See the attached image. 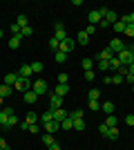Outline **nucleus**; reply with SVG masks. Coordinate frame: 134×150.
Listing matches in <instances>:
<instances>
[{"mask_svg": "<svg viewBox=\"0 0 134 150\" xmlns=\"http://www.w3.org/2000/svg\"><path fill=\"white\" fill-rule=\"evenodd\" d=\"M128 72H130V74H134V61L130 63V67H128Z\"/></svg>", "mask_w": 134, "mask_h": 150, "instance_id": "nucleus-55", "label": "nucleus"}, {"mask_svg": "<svg viewBox=\"0 0 134 150\" xmlns=\"http://www.w3.org/2000/svg\"><path fill=\"white\" fill-rule=\"evenodd\" d=\"M125 50L130 52V56H132V61H134V43H128V45H125Z\"/></svg>", "mask_w": 134, "mask_h": 150, "instance_id": "nucleus-48", "label": "nucleus"}, {"mask_svg": "<svg viewBox=\"0 0 134 150\" xmlns=\"http://www.w3.org/2000/svg\"><path fill=\"white\" fill-rule=\"evenodd\" d=\"M11 92H13V88H9V85H5V83L0 85V96H2V99H5V96H9Z\"/></svg>", "mask_w": 134, "mask_h": 150, "instance_id": "nucleus-27", "label": "nucleus"}, {"mask_svg": "<svg viewBox=\"0 0 134 150\" xmlns=\"http://www.w3.org/2000/svg\"><path fill=\"white\" fill-rule=\"evenodd\" d=\"M116 123H119V119H116L114 114H107V119H105V125H107V128H116Z\"/></svg>", "mask_w": 134, "mask_h": 150, "instance_id": "nucleus-25", "label": "nucleus"}, {"mask_svg": "<svg viewBox=\"0 0 134 150\" xmlns=\"http://www.w3.org/2000/svg\"><path fill=\"white\" fill-rule=\"evenodd\" d=\"M96 29H98L96 25H87V27H85V34H87V36H94V34H96Z\"/></svg>", "mask_w": 134, "mask_h": 150, "instance_id": "nucleus-42", "label": "nucleus"}, {"mask_svg": "<svg viewBox=\"0 0 134 150\" xmlns=\"http://www.w3.org/2000/svg\"><path fill=\"white\" fill-rule=\"evenodd\" d=\"M11 114H13V108H0V125H5Z\"/></svg>", "mask_w": 134, "mask_h": 150, "instance_id": "nucleus-9", "label": "nucleus"}, {"mask_svg": "<svg viewBox=\"0 0 134 150\" xmlns=\"http://www.w3.org/2000/svg\"><path fill=\"white\" fill-rule=\"evenodd\" d=\"M105 139H112V141L119 139V128H109V132H107V137H105Z\"/></svg>", "mask_w": 134, "mask_h": 150, "instance_id": "nucleus-37", "label": "nucleus"}, {"mask_svg": "<svg viewBox=\"0 0 134 150\" xmlns=\"http://www.w3.org/2000/svg\"><path fill=\"white\" fill-rule=\"evenodd\" d=\"M49 47H51V50H54V52H58V47H60V43H58L56 38L51 36V38H49Z\"/></svg>", "mask_w": 134, "mask_h": 150, "instance_id": "nucleus-40", "label": "nucleus"}, {"mask_svg": "<svg viewBox=\"0 0 134 150\" xmlns=\"http://www.w3.org/2000/svg\"><path fill=\"white\" fill-rule=\"evenodd\" d=\"M98 96H101V90H89V94H87V99L89 101H98Z\"/></svg>", "mask_w": 134, "mask_h": 150, "instance_id": "nucleus-30", "label": "nucleus"}, {"mask_svg": "<svg viewBox=\"0 0 134 150\" xmlns=\"http://www.w3.org/2000/svg\"><path fill=\"white\" fill-rule=\"evenodd\" d=\"M43 144L47 146V148H49V146H54V144H56V141H54V137H51L49 132H45V134H43Z\"/></svg>", "mask_w": 134, "mask_h": 150, "instance_id": "nucleus-26", "label": "nucleus"}, {"mask_svg": "<svg viewBox=\"0 0 134 150\" xmlns=\"http://www.w3.org/2000/svg\"><path fill=\"white\" fill-rule=\"evenodd\" d=\"M114 56H116L114 52L109 50V47H105V50H101V54H98V61H107V63H109Z\"/></svg>", "mask_w": 134, "mask_h": 150, "instance_id": "nucleus-12", "label": "nucleus"}, {"mask_svg": "<svg viewBox=\"0 0 134 150\" xmlns=\"http://www.w3.org/2000/svg\"><path fill=\"white\" fill-rule=\"evenodd\" d=\"M13 90H18V92H29L32 90V79H18L16 81V85H13Z\"/></svg>", "mask_w": 134, "mask_h": 150, "instance_id": "nucleus-2", "label": "nucleus"}, {"mask_svg": "<svg viewBox=\"0 0 134 150\" xmlns=\"http://www.w3.org/2000/svg\"><path fill=\"white\" fill-rule=\"evenodd\" d=\"M103 20H107L109 25H114L116 20H119V16H116V11H112V9H107V11H105V16H103Z\"/></svg>", "mask_w": 134, "mask_h": 150, "instance_id": "nucleus-16", "label": "nucleus"}, {"mask_svg": "<svg viewBox=\"0 0 134 150\" xmlns=\"http://www.w3.org/2000/svg\"><path fill=\"white\" fill-rule=\"evenodd\" d=\"M51 114H54V121H58V123H63V121L67 119V117H69V114L65 112V110H60V108H58V110H54Z\"/></svg>", "mask_w": 134, "mask_h": 150, "instance_id": "nucleus-14", "label": "nucleus"}, {"mask_svg": "<svg viewBox=\"0 0 134 150\" xmlns=\"http://www.w3.org/2000/svg\"><path fill=\"white\" fill-rule=\"evenodd\" d=\"M81 65H83V69H85V72H87V69H92V65H94V61H92V58H83V61H81Z\"/></svg>", "mask_w": 134, "mask_h": 150, "instance_id": "nucleus-39", "label": "nucleus"}, {"mask_svg": "<svg viewBox=\"0 0 134 150\" xmlns=\"http://www.w3.org/2000/svg\"><path fill=\"white\" fill-rule=\"evenodd\" d=\"M125 27H128V25H125V23H123V20L119 18V20L114 23V25H112V29H114L116 34H125Z\"/></svg>", "mask_w": 134, "mask_h": 150, "instance_id": "nucleus-18", "label": "nucleus"}, {"mask_svg": "<svg viewBox=\"0 0 134 150\" xmlns=\"http://www.w3.org/2000/svg\"><path fill=\"white\" fill-rule=\"evenodd\" d=\"M94 76H96L94 69H87V72H85V81H94Z\"/></svg>", "mask_w": 134, "mask_h": 150, "instance_id": "nucleus-45", "label": "nucleus"}, {"mask_svg": "<svg viewBox=\"0 0 134 150\" xmlns=\"http://www.w3.org/2000/svg\"><path fill=\"white\" fill-rule=\"evenodd\" d=\"M67 92H69V85H67V83H58L56 90H54V94H56V96H60V99H63V96H67Z\"/></svg>", "mask_w": 134, "mask_h": 150, "instance_id": "nucleus-10", "label": "nucleus"}, {"mask_svg": "<svg viewBox=\"0 0 134 150\" xmlns=\"http://www.w3.org/2000/svg\"><path fill=\"white\" fill-rule=\"evenodd\" d=\"M49 150H60V146H58V144H54V146H49Z\"/></svg>", "mask_w": 134, "mask_h": 150, "instance_id": "nucleus-56", "label": "nucleus"}, {"mask_svg": "<svg viewBox=\"0 0 134 150\" xmlns=\"http://www.w3.org/2000/svg\"><path fill=\"white\" fill-rule=\"evenodd\" d=\"M20 43H22V36L18 34V36H11V40H9L7 45H9L11 50H18V47H20Z\"/></svg>", "mask_w": 134, "mask_h": 150, "instance_id": "nucleus-19", "label": "nucleus"}, {"mask_svg": "<svg viewBox=\"0 0 134 150\" xmlns=\"http://www.w3.org/2000/svg\"><path fill=\"white\" fill-rule=\"evenodd\" d=\"M32 65H20V69H18V76L20 79H32Z\"/></svg>", "mask_w": 134, "mask_h": 150, "instance_id": "nucleus-13", "label": "nucleus"}, {"mask_svg": "<svg viewBox=\"0 0 134 150\" xmlns=\"http://www.w3.org/2000/svg\"><path fill=\"white\" fill-rule=\"evenodd\" d=\"M116 58L121 61V65H123V67H130V63H132V56H130V52H128V50H123V52H121V54H119Z\"/></svg>", "mask_w": 134, "mask_h": 150, "instance_id": "nucleus-8", "label": "nucleus"}, {"mask_svg": "<svg viewBox=\"0 0 134 150\" xmlns=\"http://www.w3.org/2000/svg\"><path fill=\"white\" fill-rule=\"evenodd\" d=\"M16 25H18L20 29H22V27H27V16H25V13H20L18 18H16Z\"/></svg>", "mask_w": 134, "mask_h": 150, "instance_id": "nucleus-32", "label": "nucleus"}, {"mask_svg": "<svg viewBox=\"0 0 134 150\" xmlns=\"http://www.w3.org/2000/svg\"><path fill=\"white\" fill-rule=\"evenodd\" d=\"M32 34H34V29H32V27H29V25L20 29V36H22V38H29V36H32Z\"/></svg>", "mask_w": 134, "mask_h": 150, "instance_id": "nucleus-34", "label": "nucleus"}, {"mask_svg": "<svg viewBox=\"0 0 134 150\" xmlns=\"http://www.w3.org/2000/svg\"><path fill=\"white\" fill-rule=\"evenodd\" d=\"M125 36H128V38H134V25H128V27H125Z\"/></svg>", "mask_w": 134, "mask_h": 150, "instance_id": "nucleus-46", "label": "nucleus"}, {"mask_svg": "<svg viewBox=\"0 0 134 150\" xmlns=\"http://www.w3.org/2000/svg\"><path fill=\"white\" fill-rule=\"evenodd\" d=\"M32 90L38 94V96H43V94H47V90H49V88H47V83H45L43 79H36V81L32 83Z\"/></svg>", "mask_w": 134, "mask_h": 150, "instance_id": "nucleus-1", "label": "nucleus"}, {"mask_svg": "<svg viewBox=\"0 0 134 150\" xmlns=\"http://www.w3.org/2000/svg\"><path fill=\"white\" fill-rule=\"evenodd\" d=\"M43 69H45V65H43L40 61H34V63H32V72H34V74H40Z\"/></svg>", "mask_w": 134, "mask_h": 150, "instance_id": "nucleus-24", "label": "nucleus"}, {"mask_svg": "<svg viewBox=\"0 0 134 150\" xmlns=\"http://www.w3.org/2000/svg\"><path fill=\"white\" fill-rule=\"evenodd\" d=\"M125 81H128V83H132V85H134V74H130V72H128V74H125Z\"/></svg>", "mask_w": 134, "mask_h": 150, "instance_id": "nucleus-51", "label": "nucleus"}, {"mask_svg": "<svg viewBox=\"0 0 134 150\" xmlns=\"http://www.w3.org/2000/svg\"><path fill=\"white\" fill-rule=\"evenodd\" d=\"M74 130H85V121H83V119L74 121Z\"/></svg>", "mask_w": 134, "mask_h": 150, "instance_id": "nucleus-44", "label": "nucleus"}, {"mask_svg": "<svg viewBox=\"0 0 134 150\" xmlns=\"http://www.w3.org/2000/svg\"><path fill=\"white\" fill-rule=\"evenodd\" d=\"M109 69V63L107 61H98V72H107Z\"/></svg>", "mask_w": 134, "mask_h": 150, "instance_id": "nucleus-41", "label": "nucleus"}, {"mask_svg": "<svg viewBox=\"0 0 134 150\" xmlns=\"http://www.w3.org/2000/svg\"><path fill=\"white\" fill-rule=\"evenodd\" d=\"M101 112H105V114H114V103L112 101H105L101 105Z\"/></svg>", "mask_w": 134, "mask_h": 150, "instance_id": "nucleus-20", "label": "nucleus"}, {"mask_svg": "<svg viewBox=\"0 0 134 150\" xmlns=\"http://www.w3.org/2000/svg\"><path fill=\"white\" fill-rule=\"evenodd\" d=\"M98 132H101L103 137H107V132H109V128H107V125H105V123H101V125H98Z\"/></svg>", "mask_w": 134, "mask_h": 150, "instance_id": "nucleus-47", "label": "nucleus"}, {"mask_svg": "<svg viewBox=\"0 0 134 150\" xmlns=\"http://www.w3.org/2000/svg\"><path fill=\"white\" fill-rule=\"evenodd\" d=\"M96 27H103V29H105V27H112V25H109L107 20H101V23H98V25H96Z\"/></svg>", "mask_w": 134, "mask_h": 150, "instance_id": "nucleus-53", "label": "nucleus"}, {"mask_svg": "<svg viewBox=\"0 0 134 150\" xmlns=\"http://www.w3.org/2000/svg\"><path fill=\"white\" fill-rule=\"evenodd\" d=\"M0 150H9V146H7L5 139H0Z\"/></svg>", "mask_w": 134, "mask_h": 150, "instance_id": "nucleus-52", "label": "nucleus"}, {"mask_svg": "<svg viewBox=\"0 0 134 150\" xmlns=\"http://www.w3.org/2000/svg\"><path fill=\"white\" fill-rule=\"evenodd\" d=\"M54 29H56V31H54V38H56L58 43H63L65 38H69V36H67V31H65V25H63V23H56V25H54Z\"/></svg>", "mask_w": 134, "mask_h": 150, "instance_id": "nucleus-3", "label": "nucleus"}, {"mask_svg": "<svg viewBox=\"0 0 134 150\" xmlns=\"http://www.w3.org/2000/svg\"><path fill=\"white\" fill-rule=\"evenodd\" d=\"M74 47H76V40H72V38H65L63 43H60V47H58V52H65V54H69Z\"/></svg>", "mask_w": 134, "mask_h": 150, "instance_id": "nucleus-5", "label": "nucleus"}, {"mask_svg": "<svg viewBox=\"0 0 134 150\" xmlns=\"http://www.w3.org/2000/svg\"><path fill=\"white\" fill-rule=\"evenodd\" d=\"M125 123H128V125H134V114H128V117H125Z\"/></svg>", "mask_w": 134, "mask_h": 150, "instance_id": "nucleus-49", "label": "nucleus"}, {"mask_svg": "<svg viewBox=\"0 0 134 150\" xmlns=\"http://www.w3.org/2000/svg\"><path fill=\"white\" fill-rule=\"evenodd\" d=\"M22 101H25L27 105H34V103L38 101V94L34 92V90H29V92H25V94H22Z\"/></svg>", "mask_w": 134, "mask_h": 150, "instance_id": "nucleus-7", "label": "nucleus"}, {"mask_svg": "<svg viewBox=\"0 0 134 150\" xmlns=\"http://www.w3.org/2000/svg\"><path fill=\"white\" fill-rule=\"evenodd\" d=\"M20 76L18 74H7L5 79H2V83H5V85H9V88H13V85H16V81H18Z\"/></svg>", "mask_w": 134, "mask_h": 150, "instance_id": "nucleus-15", "label": "nucleus"}, {"mask_svg": "<svg viewBox=\"0 0 134 150\" xmlns=\"http://www.w3.org/2000/svg\"><path fill=\"white\" fill-rule=\"evenodd\" d=\"M123 81H125V76H123V74H119V72H116V74L112 76V83H114V85H121Z\"/></svg>", "mask_w": 134, "mask_h": 150, "instance_id": "nucleus-36", "label": "nucleus"}, {"mask_svg": "<svg viewBox=\"0 0 134 150\" xmlns=\"http://www.w3.org/2000/svg\"><path fill=\"white\" fill-rule=\"evenodd\" d=\"M0 108H2V96H0Z\"/></svg>", "mask_w": 134, "mask_h": 150, "instance_id": "nucleus-57", "label": "nucleus"}, {"mask_svg": "<svg viewBox=\"0 0 134 150\" xmlns=\"http://www.w3.org/2000/svg\"><path fill=\"white\" fill-rule=\"evenodd\" d=\"M54 58H56V63H65L67 61V54L65 52H54Z\"/></svg>", "mask_w": 134, "mask_h": 150, "instance_id": "nucleus-33", "label": "nucleus"}, {"mask_svg": "<svg viewBox=\"0 0 134 150\" xmlns=\"http://www.w3.org/2000/svg\"><path fill=\"white\" fill-rule=\"evenodd\" d=\"M107 47H109V50H112V52H114L116 56H119V54H121V52L125 50V43H121V38H112Z\"/></svg>", "mask_w": 134, "mask_h": 150, "instance_id": "nucleus-4", "label": "nucleus"}, {"mask_svg": "<svg viewBox=\"0 0 134 150\" xmlns=\"http://www.w3.org/2000/svg\"><path fill=\"white\" fill-rule=\"evenodd\" d=\"M51 99H49V110L51 112H54V110H58V108L63 105V99H60V96H56V94H49Z\"/></svg>", "mask_w": 134, "mask_h": 150, "instance_id": "nucleus-11", "label": "nucleus"}, {"mask_svg": "<svg viewBox=\"0 0 134 150\" xmlns=\"http://www.w3.org/2000/svg\"><path fill=\"white\" fill-rule=\"evenodd\" d=\"M60 130H65V132H69V130H74V121H72L69 117H67V119H65L63 123H60Z\"/></svg>", "mask_w": 134, "mask_h": 150, "instance_id": "nucleus-23", "label": "nucleus"}, {"mask_svg": "<svg viewBox=\"0 0 134 150\" xmlns=\"http://www.w3.org/2000/svg\"><path fill=\"white\" fill-rule=\"evenodd\" d=\"M13 125H18V117H16V114H11V117L7 119V123L2 125V128H5V130H9V128H13Z\"/></svg>", "mask_w": 134, "mask_h": 150, "instance_id": "nucleus-22", "label": "nucleus"}, {"mask_svg": "<svg viewBox=\"0 0 134 150\" xmlns=\"http://www.w3.org/2000/svg\"><path fill=\"white\" fill-rule=\"evenodd\" d=\"M89 110H92V112H98V110H101V103H98V101H89Z\"/></svg>", "mask_w": 134, "mask_h": 150, "instance_id": "nucleus-43", "label": "nucleus"}, {"mask_svg": "<svg viewBox=\"0 0 134 150\" xmlns=\"http://www.w3.org/2000/svg\"><path fill=\"white\" fill-rule=\"evenodd\" d=\"M83 117H85L83 110H74V112H69V119L72 121H78V119H83Z\"/></svg>", "mask_w": 134, "mask_h": 150, "instance_id": "nucleus-28", "label": "nucleus"}, {"mask_svg": "<svg viewBox=\"0 0 134 150\" xmlns=\"http://www.w3.org/2000/svg\"><path fill=\"white\" fill-rule=\"evenodd\" d=\"M109 69H116V72H119V69H121V61H119V58H112V61H109Z\"/></svg>", "mask_w": 134, "mask_h": 150, "instance_id": "nucleus-35", "label": "nucleus"}, {"mask_svg": "<svg viewBox=\"0 0 134 150\" xmlns=\"http://www.w3.org/2000/svg\"><path fill=\"white\" fill-rule=\"evenodd\" d=\"M29 132H32V134H36V132H38V125H36V123L29 125Z\"/></svg>", "mask_w": 134, "mask_h": 150, "instance_id": "nucleus-54", "label": "nucleus"}, {"mask_svg": "<svg viewBox=\"0 0 134 150\" xmlns=\"http://www.w3.org/2000/svg\"><path fill=\"white\" fill-rule=\"evenodd\" d=\"M0 38H2V29H0Z\"/></svg>", "mask_w": 134, "mask_h": 150, "instance_id": "nucleus-58", "label": "nucleus"}, {"mask_svg": "<svg viewBox=\"0 0 134 150\" xmlns=\"http://www.w3.org/2000/svg\"><path fill=\"white\" fill-rule=\"evenodd\" d=\"M43 128H45V132H56L58 128H60V123H58V121H49V123H43Z\"/></svg>", "mask_w": 134, "mask_h": 150, "instance_id": "nucleus-17", "label": "nucleus"}, {"mask_svg": "<svg viewBox=\"0 0 134 150\" xmlns=\"http://www.w3.org/2000/svg\"><path fill=\"white\" fill-rule=\"evenodd\" d=\"M40 121H43V123H49V121H54V114H51V110H47L45 114H40Z\"/></svg>", "mask_w": 134, "mask_h": 150, "instance_id": "nucleus-31", "label": "nucleus"}, {"mask_svg": "<svg viewBox=\"0 0 134 150\" xmlns=\"http://www.w3.org/2000/svg\"><path fill=\"white\" fill-rule=\"evenodd\" d=\"M76 43H78V45H89V36L85 34V29H83V31H78V38H76Z\"/></svg>", "mask_w": 134, "mask_h": 150, "instance_id": "nucleus-21", "label": "nucleus"}, {"mask_svg": "<svg viewBox=\"0 0 134 150\" xmlns=\"http://www.w3.org/2000/svg\"><path fill=\"white\" fill-rule=\"evenodd\" d=\"M87 20H89V25H98V23L103 20V16H101L98 9H92V11L87 13Z\"/></svg>", "mask_w": 134, "mask_h": 150, "instance_id": "nucleus-6", "label": "nucleus"}, {"mask_svg": "<svg viewBox=\"0 0 134 150\" xmlns=\"http://www.w3.org/2000/svg\"><path fill=\"white\" fill-rule=\"evenodd\" d=\"M36 121H38V114H34V112H29V114L25 117V123H27V125H34Z\"/></svg>", "mask_w": 134, "mask_h": 150, "instance_id": "nucleus-29", "label": "nucleus"}, {"mask_svg": "<svg viewBox=\"0 0 134 150\" xmlns=\"http://www.w3.org/2000/svg\"><path fill=\"white\" fill-rule=\"evenodd\" d=\"M121 20L125 23V25H134V11H132V13H125Z\"/></svg>", "mask_w": 134, "mask_h": 150, "instance_id": "nucleus-38", "label": "nucleus"}, {"mask_svg": "<svg viewBox=\"0 0 134 150\" xmlns=\"http://www.w3.org/2000/svg\"><path fill=\"white\" fill-rule=\"evenodd\" d=\"M132 90H134V85H132Z\"/></svg>", "mask_w": 134, "mask_h": 150, "instance_id": "nucleus-59", "label": "nucleus"}, {"mask_svg": "<svg viewBox=\"0 0 134 150\" xmlns=\"http://www.w3.org/2000/svg\"><path fill=\"white\" fill-rule=\"evenodd\" d=\"M56 81H58V83H67V74H58Z\"/></svg>", "mask_w": 134, "mask_h": 150, "instance_id": "nucleus-50", "label": "nucleus"}]
</instances>
